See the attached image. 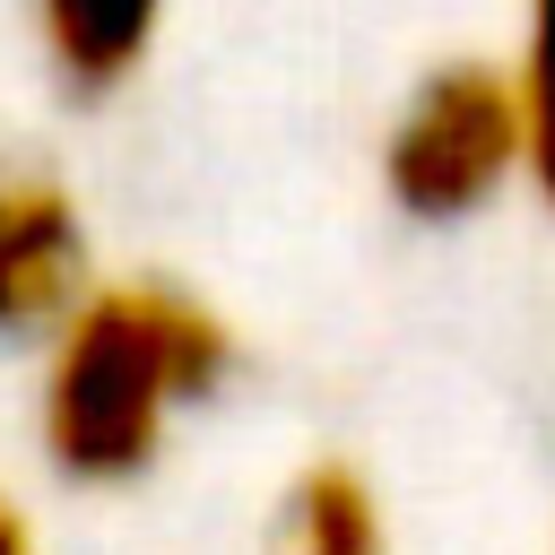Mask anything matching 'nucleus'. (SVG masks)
<instances>
[{
    "instance_id": "f257e3e1",
    "label": "nucleus",
    "mask_w": 555,
    "mask_h": 555,
    "mask_svg": "<svg viewBox=\"0 0 555 555\" xmlns=\"http://www.w3.org/2000/svg\"><path fill=\"white\" fill-rule=\"evenodd\" d=\"M234 338L208 304L156 278H113L69 304L43 338L35 434L69 486H130L156 468L165 434L225 382Z\"/></svg>"
},
{
    "instance_id": "f03ea898",
    "label": "nucleus",
    "mask_w": 555,
    "mask_h": 555,
    "mask_svg": "<svg viewBox=\"0 0 555 555\" xmlns=\"http://www.w3.org/2000/svg\"><path fill=\"white\" fill-rule=\"evenodd\" d=\"M520 165H529L520 95H512V69H494V61H451L434 78H416V95L399 104V121L382 139V182L425 225H460V217L494 208L520 182Z\"/></svg>"
},
{
    "instance_id": "7ed1b4c3",
    "label": "nucleus",
    "mask_w": 555,
    "mask_h": 555,
    "mask_svg": "<svg viewBox=\"0 0 555 555\" xmlns=\"http://www.w3.org/2000/svg\"><path fill=\"white\" fill-rule=\"evenodd\" d=\"M87 286L78 199L43 165H0V338H52Z\"/></svg>"
},
{
    "instance_id": "20e7f679",
    "label": "nucleus",
    "mask_w": 555,
    "mask_h": 555,
    "mask_svg": "<svg viewBox=\"0 0 555 555\" xmlns=\"http://www.w3.org/2000/svg\"><path fill=\"white\" fill-rule=\"evenodd\" d=\"M165 26V0H35V35L78 95H113Z\"/></svg>"
},
{
    "instance_id": "39448f33",
    "label": "nucleus",
    "mask_w": 555,
    "mask_h": 555,
    "mask_svg": "<svg viewBox=\"0 0 555 555\" xmlns=\"http://www.w3.org/2000/svg\"><path fill=\"white\" fill-rule=\"evenodd\" d=\"M269 555H390L382 494L347 460L295 468L286 494H278V520H269Z\"/></svg>"
},
{
    "instance_id": "423d86ee",
    "label": "nucleus",
    "mask_w": 555,
    "mask_h": 555,
    "mask_svg": "<svg viewBox=\"0 0 555 555\" xmlns=\"http://www.w3.org/2000/svg\"><path fill=\"white\" fill-rule=\"evenodd\" d=\"M512 95H520V139H529V182L555 208V0H529L520 17V61H512Z\"/></svg>"
},
{
    "instance_id": "0eeeda50",
    "label": "nucleus",
    "mask_w": 555,
    "mask_h": 555,
    "mask_svg": "<svg viewBox=\"0 0 555 555\" xmlns=\"http://www.w3.org/2000/svg\"><path fill=\"white\" fill-rule=\"evenodd\" d=\"M0 555H35V529L17 520V503H0Z\"/></svg>"
}]
</instances>
